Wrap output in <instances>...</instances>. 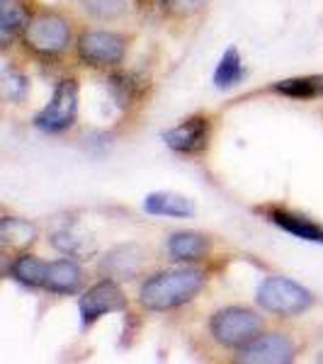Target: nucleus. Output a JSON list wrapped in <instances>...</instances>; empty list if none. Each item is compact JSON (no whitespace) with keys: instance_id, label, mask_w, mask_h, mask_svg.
<instances>
[{"instance_id":"f257e3e1","label":"nucleus","mask_w":323,"mask_h":364,"mask_svg":"<svg viewBox=\"0 0 323 364\" xmlns=\"http://www.w3.org/2000/svg\"><path fill=\"white\" fill-rule=\"evenodd\" d=\"M204 287V272L199 269H168L149 277L141 287L139 301L149 311H173L192 301Z\"/></svg>"},{"instance_id":"f03ea898","label":"nucleus","mask_w":323,"mask_h":364,"mask_svg":"<svg viewBox=\"0 0 323 364\" xmlns=\"http://www.w3.org/2000/svg\"><path fill=\"white\" fill-rule=\"evenodd\" d=\"M263 328H265V321L255 311L243 306H228L216 311L209 323L214 340L228 350H243L258 336H263Z\"/></svg>"},{"instance_id":"7ed1b4c3","label":"nucleus","mask_w":323,"mask_h":364,"mask_svg":"<svg viewBox=\"0 0 323 364\" xmlns=\"http://www.w3.org/2000/svg\"><path fill=\"white\" fill-rule=\"evenodd\" d=\"M258 304L268 314L287 318V316H299L314 306V294L307 287L275 274V277H268L258 287Z\"/></svg>"},{"instance_id":"20e7f679","label":"nucleus","mask_w":323,"mask_h":364,"mask_svg":"<svg viewBox=\"0 0 323 364\" xmlns=\"http://www.w3.org/2000/svg\"><path fill=\"white\" fill-rule=\"evenodd\" d=\"M22 39L32 51L42 56H56L61 54L63 49L70 42V27L63 17L58 15H37L27 22L25 32H22Z\"/></svg>"},{"instance_id":"39448f33","label":"nucleus","mask_w":323,"mask_h":364,"mask_svg":"<svg viewBox=\"0 0 323 364\" xmlns=\"http://www.w3.org/2000/svg\"><path fill=\"white\" fill-rule=\"evenodd\" d=\"M75 112H78V83L73 78H63L58 80L49 105L34 117V124L46 134L66 132L75 122Z\"/></svg>"},{"instance_id":"423d86ee","label":"nucleus","mask_w":323,"mask_h":364,"mask_svg":"<svg viewBox=\"0 0 323 364\" xmlns=\"http://www.w3.org/2000/svg\"><path fill=\"white\" fill-rule=\"evenodd\" d=\"M127 54L125 37L115 32H102V29H92V32L80 34L78 39V56L83 58L88 66L110 68L122 63Z\"/></svg>"},{"instance_id":"0eeeda50","label":"nucleus","mask_w":323,"mask_h":364,"mask_svg":"<svg viewBox=\"0 0 323 364\" xmlns=\"http://www.w3.org/2000/svg\"><path fill=\"white\" fill-rule=\"evenodd\" d=\"M125 309H127V296L115 279L97 282V284L90 287L78 301L83 328H90L92 323H97L102 316L117 314V311H125Z\"/></svg>"},{"instance_id":"6e6552de","label":"nucleus","mask_w":323,"mask_h":364,"mask_svg":"<svg viewBox=\"0 0 323 364\" xmlns=\"http://www.w3.org/2000/svg\"><path fill=\"white\" fill-rule=\"evenodd\" d=\"M295 343L282 333H263L253 343L245 345L236 357L238 362L248 364H287L295 360Z\"/></svg>"},{"instance_id":"1a4fd4ad","label":"nucleus","mask_w":323,"mask_h":364,"mask_svg":"<svg viewBox=\"0 0 323 364\" xmlns=\"http://www.w3.org/2000/svg\"><path fill=\"white\" fill-rule=\"evenodd\" d=\"M209 134H211V124L207 117L197 114V117H190V119L180 122L178 127L168 129L166 134H163V141H166V146L170 151H175V154H199V151H204V146H207L209 141Z\"/></svg>"},{"instance_id":"9d476101","label":"nucleus","mask_w":323,"mask_h":364,"mask_svg":"<svg viewBox=\"0 0 323 364\" xmlns=\"http://www.w3.org/2000/svg\"><path fill=\"white\" fill-rule=\"evenodd\" d=\"M51 245L61 250L63 255L78 257V260H90L97 252V240L85 226L78 221H63L51 231Z\"/></svg>"},{"instance_id":"9b49d317","label":"nucleus","mask_w":323,"mask_h":364,"mask_svg":"<svg viewBox=\"0 0 323 364\" xmlns=\"http://www.w3.org/2000/svg\"><path fill=\"white\" fill-rule=\"evenodd\" d=\"M146 262V250L141 245H134V243H127V245H120L105 257L102 262V269L107 277L112 279H132L134 274L144 267Z\"/></svg>"},{"instance_id":"f8f14e48","label":"nucleus","mask_w":323,"mask_h":364,"mask_svg":"<svg viewBox=\"0 0 323 364\" xmlns=\"http://www.w3.org/2000/svg\"><path fill=\"white\" fill-rule=\"evenodd\" d=\"M83 287V269L70 260H56L46 267V279L42 289L51 294H75Z\"/></svg>"},{"instance_id":"ddd939ff","label":"nucleus","mask_w":323,"mask_h":364,"mask_svg":"<svg viewBox=\"0 0 323 364\" xmlns=\"http://www.w3.org/2000/svg\"><path fill=\"white\" fill-rule=\"evenodd\" d=\"M265 214L275 226L282 228V231L292 233V236H297L302 240H311V243H323V226L314 224V221L304 219V216H299V214H292V211H285V209H268Z\"/></svg>"},{"instance_id":"4468645a","label":"nucleus","mask_w":323,"mask_h":364,"mask_svg":"<svg viewBox=\"0 0 323 364\" xmlns=\"http://www.w3.org/2000/svg\"><path fill=\"white\" fill-rule=\"evenodd\" d=\"M144 209L154 216H170V219H190L195 214V204L175 192H154L144 199Z\"/></svg>"},{"instance_id":"2eb2a0df","label":"nucleus","mask_w":323,"mask_h":364,"mask_svg":"<svg viewBox=\"0 0 323 364\" xmlns=\"http://www.w3.org/2000/svg\"><path fill=\"white\" fill-rule=\"evenodd\" d=\"M207 252H209V240L204 236H199V233L180 231L168 238V255L173 257V260L195 262V260H202Z\"/></svg>"},{"instance_id":"dca6fc26","label":"nucleus","mask_w":323,"mask_h":364,"mask_svg":"<svg viewBox=\"0 0 323 364\" xmlns=\"http://www.w3.org/2000/svg\"><path fill=\"white\" fill-rule=\"evenodd\" d=\"M37 240V226L25 219H13L5 216L0 221V243L8 250H25Z\"/></svg>"},{"instance_id":"f3484780","label":"nucleus","mask_w":323,"mask_h":364,"mask_svg":"<svg viewBox=\"0 0 323 364\" xmlns=\"http://www.w3.org/2000/svg\"><path fill=\"white\" fill-rule=\"evenodd\" d=\"M277 95L292 100H319L323 97V75H299V78H285L272 85Z\"/></svg>"},{"instance_id":"a211bd4d","label":"nucleus","mask_w":323,"mask_h":364,"mask_svg":"<svg viewBox=\"0 0 323 364\" xmlns=\"http://www.w3.org/2000/svg\"><path fill=\"white\" fill-rule=\"evenodd\" d=\"M46 267H49V262L34 255H17L10 265V277L25 287H44Z\"/></svg>"},{"instance_id":"6ab92c4d","label":"nucleus","mask_w":323,"mask_h":364,"mask_svg":"<svg viewBox=\"0 0 323 364\" xmlns=\"http://www.w3.org/2000/svg\"><path fill=\"white\" fill-rule=\"evenodd\" d=\"M240 78H243V63H240V54L231 46V49L224 51L219 66L214 70V85L219 87V90H228V87L236 85Z\"/></svg>"},{"instance_id":"aec40b11","label":"nucleus","mask_w":323,"mask_h":364,"mask_svg":"<svg viewBox=\"0 0 323 364\" xmlns=\"http://www.w3.org/2000/svg\"><path fill=\"white\" fill-rule=\"evenodd\" d=\"M29 17L22 5L13 3V0H3V13H0V34H3V42L8 44L15 34H20V29L25 32Z\"/></svg>"},{"instance_id":"412c9836","label":"nucleus","mask_w":323,"mask_h":364,"mask_svg":"<svg viewBox=\"0 0 323 364\" xmlns=\"http://www.w3.org/2000/svg\"><path fill=\"white\" fill-rule=\"evenodd\" d=\"M3 95L8 97L10 102H20V100L27 97V78L20 70H13V68L3 70Z\"/></svg>"},{"instance_id":"4be33fe9","label":"nucleus","mask_w":323,"mask_h":364,"mask_svg":"<svg viewBox=\"0 0 323 364\" xmlns=\"http://www.w3.org/2000/svg\"><path fill=\"white\" fill-rule=\"evenodd\" d=\"M85 10L102 20H112L127 10V0H83Z\"/></svg>"},{"instance_id":"5701e85b","label":"nucleus","mask_w":323,"mask_h":364,"mask_svg":"<svg viewBox=\"0 0 323 364\" xmlns=\"http://www.w3.org/2000/svg\"><path fill=\"white\" fill-rule=\"evenodd\" d=\"M110 87H112V95L120 105H129L134 100V92H137V85L134 80L125 73H117L110 78Z\"/></svg>"},{"instance_id":"b1692460","label":"nucleus","mask_w":323,"mask_h":364,"mask_svg":"<svg viewBox=\"0 0 323 364\" xmlns=\"http://www.w3.org/2000/svg\"><path fill=\"white\" fill-rule=\"evenodd\" d=\"M207 3V0H163V5H166V10L175 15H192L197 13V10H202V5Z\"/></svg>"}]
</instances>
